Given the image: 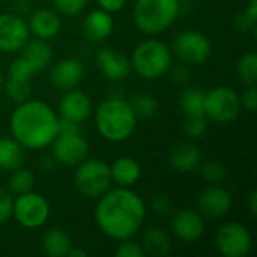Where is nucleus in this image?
Returning a JSON list of instances; mask_svg holds the SVG:
<instances>
[{"label": "nucleus", "mask_w": 257, "mask_h": 257, "mask_svg": "<svg viewBox=\"0 0 257 257\" xmlns=\"http://www.w3.org/2000/svg\"><path fill=\"white\" fill-rule=\"evenodd\" d=\"M3 81H5V78H3V72H2V69H0V89H2V86H3Z\"/></svg>", "instance_id": "obj_43"}, {"label": "nucleus", "mask_w": 257, "mask_h": 257, "mask_svg": "<svg viewBox=\"0 0 257 257\" xmlns=\"http://www.w3.org/2000/svg\"><path fill=\"white\" fill-rule=\"evenodd\" d=\"M68 256L69 257H87V251L84 250V248H81V247H71V250L68 251Z\"/></svg>", "instance_id": "obj_42"}, {"label": "nucleus", "mask_w": 257, "mask_h": 257, "mask_svg": "<svg viewBox=\"0 0 257 257\" xmlns=\"http://www.w3.org/2000/svg\"><path fill=\"white\" fill-rule=\"evenodd\" d=\"M209 119L206 116H188L184 123V131L191 139H200L208 133Z\"/></svg>", "instance_id": "obj_31"}, {"label": "nucleus", "mask_w": 257, "mask_h": 257, "mask_svg": "<svg viewBox=\"0 0 257 257\" xmlns=\"http://www.w3.org/2000/svg\"><path fill=\"white\" fill-rule=\"evenodd\" d=\"M50 146H53L54 161L68 167L78 166L89 155V143L81 131L57 133Z\"/></svg>", "instance_id": "obj_12"}, {"label": "nucleus", "mask_w": 257, "mask_h": 257, "mask_svg": "<svg viewBox=\"0 0 257 257\" xmlns=\"http://www.w3.org/2000/svg\"><path fill=\"white\" fill-rule=\"evenodd\" d=\"M72 247L69 233L62 227H51L42 236V250L50 257H65Z\"/></svg>", "instance_id": "obj_23"}, {"label": "nucleus", "mask_w": 257, "mask_h": 257, "mask_svg": "<svg viewBox=\"0 0 257 257\" xmlns=\"http://www.w3.org/2000/svg\"><path fill=\"white\" fill-rule=\"evenodd\" d=\"M35 185V176L30 170L18 167L12 170V175L8 181V191L15 197L24 193H29L33 190Z\"/></svg>", "instance_id": "obj_27"}, {"label": "nucleus", "mask_w": 257, "mask_h": 257, "mask_svg": "<svg viewBox=\"0 0 257 257\" xmlns=\"http://www.w3.org/2000/svg\"><path fill=\"white\" fill-rule=\"evenodd\" d=\"M99 9H104L110 14H114V12H119L123 9L126 0H96Z\"/></svg>", "instance_id": "obj_38"}, {"label": "nucleus", "mask_w": 257, "mask_h": 257, "mask_svg": "<svg viewBox=\"0 0 257 257\" xmlns=\"http://www.w3.org/2000/svg\"><path fill=\"white\" fill-rule=\"evenodd\" d=\"M108 167H110L111 182L116 184L117 187L131 188L134 184L139 182L142 176L140 164L131 157H119Z\"/></svg>", "instance_id": "obj_22"}, {"label": "nucleus", "mask_w": 257, "mask_h": 257, "mask_svg": "<svg viewBox=\"0 0 257 257\" xmlns=\"http://www.w3.org/2000/svg\"><path fill=\"white\" fill-rule=\"evenodd\" d=\"M26 157V148L18 143L12 136L0 137V169L12 172L23 167Z\"/></svg>", "instance_id": "obj_24"}, {"label": "nucleus", "mask_w": 257, "mask_h": 257, "mask_svg": "<svg viewBox=\"0 0 257 257\" xmlns=\"http://www.w3.org/2000/svg\"><path fill=\"white\" fill-rule=\"evenodd\" d=\"M20 54L9 65V75L23 80H32V77L51 63L53 50L44 39H29L18 51Z\"/></svg>", "instance_id": "obj_6"}, {"label": "nucleus", "mask_w": 257, "mask_h": 257, "mask_svg": "<svg viewBox=\"0 0 257 257\" xmlns=\"http://www.w3.org/2000/svg\"><path fill=\"white\" fill-rule=\"evenodd\" d=\"M12 206H14V196L8 190L0 188V226L12 218Z\"/></svg>", "instance_id": "obj_36"}, {"label": "nucleus", "mask_w": 257, "mask_h": 257, "mask_svg": "<svg viewBox=\"0 0 257 257\" xmlns=\"http://www.w3.org/2000/svg\"><path fill=\"white\" fill-rule=\"evenodd\" d=\"M5 83V92L11 101L15 104L24 102L30 99L32 96V81L30 80H23V78H15V77H8Z\"/></svg>", "instance_id": "obj_28"}, {"label": "nucleus", "mask_w": 257, "mask_h": 257, "mask_svg": "<svg viewBox=\"0 0 257 257\" xmlns=\"http://www.w3.org/2000/svg\"><path fill=\"white\" fill-rule=\"evenodd\" d=\"M248 209H250V212H251V215L254 217L257 214V191L256 190H253L251 193H250V196H248Z\"/></svg>", "instance_id": "obj_41"}, {"label": "nucleus", "mask_w": 257, "mask_h": 257, "mask_svg": "<svg viewBox=\"0 0 257 257\" xmlns=\"http://www.w3.org/2000/svg\"><path fill=\"white\" fill-rule=\"evenodd\" d=\"M241 107L245 108L247 111L253 113L257 107V89L256 84H247L244 92L239 95Z\"/></svg>", "instance_id": "obj_37"}, {"label": "nucleus", "mask_w": 257, "mask_h": 257, "mask_svg": "<svg viewBox=\"0 0 257 257\" xmlns=\"http://www.w3.org/2000/svg\"><path fill=\"white\" fill-rule=\"evenodd\" d=\"M137 119L131 104L116 96L104 99L95 111L98 133L111 143H120L130 139L137 126Z\"/></svg>", "instance_id": "obj_3"}, {"label": "nucleus", "mask_w": 257, "mask_h": 257, "mask_svg": "<svg viewBox=\"0 0 257 257\" xmlns=\"http://www.w3.org/2000/svg\"><path fill=\"white\" fill-rule=\"evenodd\" d=\"M151 211L157 215V217H166L169 214L173 212V202L170 200L169 196L166 194H158L152 199L151 202Z\"/></svg>", "instance_id": "obj_35"}, {"label": "nucleus", "mask_w": 257, "mask_h": 257, "mask_svg": "<svg viewBox=\"0 0 257 257\" xmlns=\"http://www.w3.org/2000/svg\"><path fill=\"white\" fill-rule=\"evenodd\" d=\"M29 30L39 39H53L62 29V20L57 12L51 9H38L29 18Z\"/></svg>", "instance_id": "obj_19"}, {"label": "nucleus", "mask_w": 257, "mask_h": 257, "mask_svg": "<svg viewBox=\"0 0 257 257\" xmlns=\"http://www.w3.org/2000/svg\"><path fill=\"white\" fill-rule=\"evenodd\" d=\"M95 60H96L99 71L108 81H122L131 72L130 57H126L123 53L114 48H110V47L99 48Z\"/></svg>", "instance_id": "obj_16"}, {"label": "nucleus", "mask_w": 257, "mask_h": 257, "mask_svg": "<svg viewBox=\"0 0 257 257\" xmlns=\"http://www.w3.org/2000/svg\"><path fill=\"white\" fill-rule=\"evenodd\" d=\"M84 78V65L74 57H66L53 65L50 71V83L65 92L75 89Z\"/></svg>", "instance_id": "obj_17"}, {"label": "nucleus", "mask_w": 257, "mask_h": 257, "mask_svg": "<svg viewBox=\"0 0 257 257\" xmlns=\"http://www.w3.org/2000/svg\"><path fill=\"white\" fill-rule=\"evenodd\" d=\"M95 223L98 229L114 241L136 236L146 218V203L131 188L116 187L96 199Z\"/></svg>", "instance_id": "obj_1"}, {"label": "nucleus", "mask_w": 257, "mask_h": 257, "mask_svg": "<svg viewBox=\"0 0 257 257\" xmlns=\"http://www.w3.org/2000/svg\"><path fill=\"white\" fill-rule=\"evenodd\" d=\"M244 15L251 20L253 23H257V0H248L247 8L244 11Z\"/></svg>", "instance_id": "obj_40"}, {"label": "nucleus", "mask_w": 257, "mask_h": 257, "mask_svg": "<svg viewBox=\"0 0 257 257\" xmlns=\"http://www.w3.org/2000/svg\"><path fill=\"white\" fill-rule=\"evenodd\" d=\"M239 93L227 86H217L206 92L205 113L209 120L218 123H230L238 119L241 113Z\"/></svg>", "instance_id": "obj_10"}, {"label": "nucleus", "mask_w": 257, "mask_h": 257, "mask_svg": "<svg viewBox=\"0 0 257 257\" xmlns=\"http://www.w3.org/2000/svg\"><path fill=\"white\" fill-rule=\"evenodd\" d=\"M197 206L202 215L211 218H221L230 212L233 206V199L226 188L212 185L200 193L197 199Z\"/></svg>", "instance_id": "obj_15"}, {"label": "nucleus", "mask_w": 257, "mask_h": 257, "mask_svg": "<svg viewBox=\"0 0 257 257\" xmlns=\"http://www.w3.org/2000/svg\"><path fill=\"white\" fill-rule=\"evenodd\" d=\"M75 167L77 169L74 173V185L84 197L98 199L110 190L113 182L107 163L95 158H86Z\"/></svg>", "instance_id": "obj_7"}, {"label": "nucleus", "mask_w": 257, "mask_h": 257, "mask_svg": "<svg viewBox=\"0 0 257 257\" xmlns=\"http://www.w3.org/2000/svg\"><path fill=\"white\" fill-rule=\"evenodd\" d=\"M9 130L26 149H44L59 133V114L47 102L30 98L17 104L9 119Z\"/></svg>", "instance_id": "obj_2"}, {"label": "nucleus", "mask_w": 257, "mask_h": 257, "mask_svg": "<svg viewBox=\"0 0 257 257\" xmlns=\"http://www.w3.org/2000/svg\"><path fill=\"white\" fill-rule=\"evenodd\" d=\"M142 247L146 254L167 256L172 250V238L164 229L151 227L143 236Z\"/></svg>", "instance_id": "obj_25"}, {"label": "nucleus", "mask_w": 257, "mask_h": 257, "mask_svg": "<svg viewBox=\"0 0 257 257\" xmlns=\"http://www.w3.org/2000/svg\"><path fill=\"white\" fill-rule=\"evenodd\" d=\"M30 30L26 20L17 14H0V51L18 53L29 41Z\"/></svg>", "instance_id": "obj_13"}, {"label": "nucleus", "mask_w": 257, "mask_h": 257, "mask_svg": "<svg viewBox=\"0 0 257 257\" xmlns=\"http://www.w3.org/2000/svg\"><path fill=\"white\" fill-rule=\"evenodd\" d=\"M53 3L56 9L66 17H75L87 6V0H53Z\"/></svg>", "instance_id": "obj_33"}, {"label": "nucleus", "mask_w": 257, "mask_h": 257, "mask_svg": "<svg viewBox=\"0 0 257 257\" xmlns=\"http://www.w3.org/2000/svg\"><path fill=\"white\" fill-rule=\"evenodd\" d=\"M217 251L224 257H245L253 247L250 229L239 221H227L221 224L214 236Z\"/></svg>", "instance_id": "obj_9"}, {"label": "nucleus", "mask_w": 257, "mask_h": 257, "mask_svg": "<svg viewBox=\"0 0 257 257\" xmlns=\"http://www.w3.org/2000/svg\"><path fill=\"white\" fill-rule=\"evenodd\" d=\"M169 164L179 173H191L202 164V152L193 143H179L169 154Z\"/></svg>", "instance_id": "obj_21"}, {"label": "nucleus", "mask_w": 257, "mask_h": 257, "mask_svg": "<svg viewBox=\"0 0 257 257\" xmlns=\"http://www.w3.org/2000/svg\"><path fill=\"white\" fill-rule=\"evenodd\" d=\"M131 69L145 80H157L169 72L173 62L172 50L158 39L140 42L130 57Z\"/></svg>", "instance_id": "obj_5"}, {"label": "nucleus", "mask_w": 257, "mask_h": 257, "mask_svg": "<svg viewBox=\"0 0 257 257\" xmlns=\"http://www.w3.org/2000/svg\"><path fill=\"white\" fill-rule=\"evenodd\" d=\"M212 53L209 38L197 30H185L173 39V54L185 65H202Z\"/></svg>", "instance_id": "obj_11"}, {"label": "nucleus", "mask_w": 257, "mask_h": 257, "mask_svg": "<svg viewBox=\"0 0 257 257\" xmlns=\"http://www.w3.org/2000/svg\"><path fill=\"white\" fill-rule=\"evenodd\" d=\"M202 176L205 178L206 182L218 184L226 178V167L217 160L206 161L202 167Z\"/></svg>", "instance_id": "obj_32"}, {"label": "nucleus", "mask_w": 257, "mask_h": 257, "mask_svg": "<svg viewBox=\"0 0 257 257\" xmlns=\"http://www.w3.org/2000/svg\"><path fill=\"white\" fill-rule=\"evenodd\" d=\"M172 233L182 242H196L203 236L205 220L196 209H179L172 217Z\"/></svg>", "instance_id": "obj_14"}, {"label": "nucleus", "mask_w": 257, "mask_h": 257, "mask_svg": "<svg viewBox=\"0 0 257 257\" xmlns=\"http://www.w3.org/2000/svg\"><path fill=\"white\" fill-rule=\"evenodd\" d=\"M113 27L114 21L111 14L99 8L90 11L83 21V33L92 42L105 41L111 35Z\"/></svg>", "instance_id": "obj_20"}, {"label": "nucleus", "mask_w": 257, "mask_h": 257, "mask_svg": "<svg viewBox=\"0 0 257 257\" xmlns=\"http://www.w3.org/2000/svg\"><path fill=\"white\" fill-rule=\"evenodd\" d=\"M179 12V0H136L133 20L142 33L158 35L176 21Z\"/></svg>", "instance_id": "obj_4"}, {"label": "nucleus", "mask_w": 257, "mask_h": 257, "mask_svg": "<svg viewBox=\"0 0 257 257\" xmlns=\"http://www.w3.org/2000/svg\"><path fill=\"white\" fill-rule=\"evenodd\" d=\"M169 71H172V80H175L176 83H187L190 80L188 65H185V63L175 66V68H170Z\"/></svg>", "instance_id": "obj_39"}, {"label": "nucleus", "mask_w": 257, "mask_h": 257, "mask_svg": "<svg viewBox=\"0 0 257 257\" xmlns=\"http://www.w3.org/2000/svg\"><path fill=\"white\" fill-rule=\"evenodd\" d=\"M136 116L137 117H145V119H149V117H154L160 108V104L157 101L155 96L149 95V93H139L133 98V101L130 102Z\"/></svg>", "instance_id": "obj_30"}, {"label": "nucleus", "mask_w": 257, "mask_h": 257, "mask_svg": "<svg viewBox=\"0 0 257 257\" xmlns=\"http://www.w3.org/2000/svg\"><path fill=\"white\" fill-rule=\"evenodd\" d=\"M116 257H145L146 253L142 247V244L134 242L133 238L131 239H125V241H119V245L114 251Z\"/></svg>", "instance_id": "obj_34"}, {"label": "nucleus", "mask_w": 257, "mask_h": 257, "mask_svg": "<svg viewBox=\"0 0 257 257\" xmlns=\"http://www.w3.org/2000/svg\"><path fill=\"white\" fill-rule=\"evenodd\" d=\"M12 218L24 229L35 230L42 227L50 218L48 200L33 190L14 197Z\"/></svg>", "instance_id": "obj_8"}, {"label": "nucleus", "mask_w": 257, "mask_h": 257, "mask_svg": "<svg viewBox=\"0 0 257 257\" xmlns=\"http://www.w3.org/2000/svg\"><path fill=\"white\" fill-rule=\"evenodd\" d=\"M92 113V99L87 93L71 89L65 90L59 101V117L83 123Z\"/></svg>", "instance_id": "obj_18"}, {"label": "nucleus", "mask_w": 257, "mask_h": 257, "mask_svg": "<svg viewBox=\"0 0 257 257\" xmlns=\"http://www.w3.org/2000/svg\"><path fill=\"white\" fill-rule=\"evenodd\" d=\"M236 74L239 80L247 84H256L257 81V54L254 51L244 53L236 62Z\"/></svg>", "instance_id": "obj_29"}, {"label": "nucleus", "mask_w": 257, "mask_h": 257, "mask_svg": "<svg viewBox=\"0 0 257 257\" xmlns=\"http://www.w3.org/2000/svg\"><path fill=\"white\" fill-rule=\"evenodd\" d=\"M206 92L200 87H187L179 95V107L188 116H206L205 113Z\"/></svg>", "instance_id": "obj_26"}]
</instances>
